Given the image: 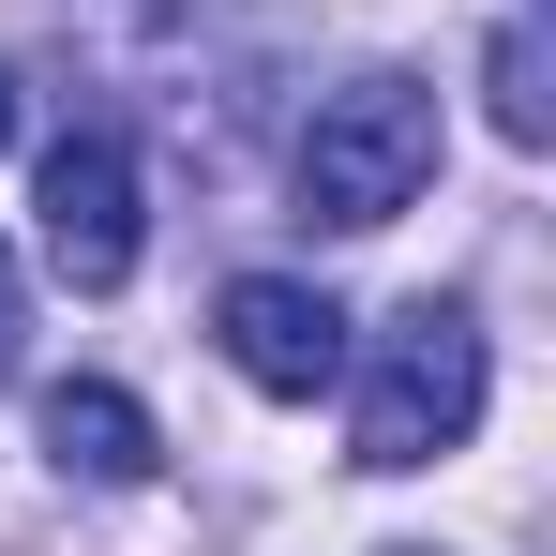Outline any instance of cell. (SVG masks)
Returning a JSON list of instances; mask_svg holds the SVG:
<instances>
[{"instance_id": "6", "label": "cell", "mask_w": 556, "mask_h": 556, "mask_svg": "<svg viewBox=\"0 0 556 556\" xmlns=\"http://www.w3.org/2000/svg\"><path fill=\"white\" fill-rule=\"evenodd\" d=\"M481 91H496V136H511V151H542V136H556V91H542V15H511V30L481 46Z\"/></svg>"}, {"instance_id": "3", "label": "cell", "mask_w": 556, "mask_h": 556, "mask_svg": "<svg viewBox=\"0 0 556 556\" xmlns=\"http://www.w3.org/2000/svg\"><path fill=\"white\" fill-rule=\"evenodd\" d=\"M30 211H46V271L105 301V286L136 271V241H151V211H136V136H121V121H76V136L46 151Z\"/></svg>"}, {"instance_id": "2", "label": "cell", "mask_w": 556, "mask_h": 556, "mask_svg": "<svg viewBox=\"0 0 556 556\" xmlns=\"http://www.w3.org/2000/svg\"><path fill=\"white\" fill-rule=\"evenodd\" d=\"M421 181H437V91H421V76L316 91V121H301V211H316V226H391Z\"/></svg>"}, {"instance_id": "7", "label": "cell", "mask_w": 556, "mask_h": 556, "mask_svg": "<svg viewBox=\"0 0 556 556\" xmlns=\"http://www.w3.org/2000/svg\"><path fill=\"white\" fill-rule=\"evenodd\" d=\"M30 362V286H15V256H0V376Z\"/></svg>"}, {"instance_id": "1", "label": "cell", "mask_w": 556, "mask_h": 556, "mask_svg": "<svg viewBox=\"0 0 556 556\" xmlns=\"http://www.w3.org/2000/svg\"><path fill=\"white\" fill-rule=\"evenodd\" d=\"M481 316L466 301H406L391 331H376V362H362V406H346V466H376V481H406V466H437L481 437Z\"/></svg>"}, {"instance_id": "4", "label": "cell", "mask_w": 556, "mask_h": 556, "mask_svg": "<svg viewBox=\"0 0 556 556\" xmlns=\"http://www.w3.org/2000/svg\"><path fill=\"white\" fill-rule=\"evenodd\" d=\"M211 331H226V362L256 376L271 406H316V391L346 376V301H331V286H301V271H241Z\"/></svg>"}, {"instance_id": "8", "label": "cell", "mask_w": 556, "mask_h": 556, "mask_svg": "<svg viewBox=\"0 0 556 556\" xmlns=\"http://www.w3.org/2000/svg\"><path fill=\"white\" fill-rule=\"evenodd\" d=\"M0 136H15V76H0Z\"/></svg>"}, {"instance_id": "5", "label": "cell", "mask_w": 556, "mask_h": 556, "mask_svg": "<svg viewBox=\"0 0 556 556\" xmlns=\"http://www.w3.org/2000/svg\"><path fill=\"white\" fill-rule=\"evenodd\" d=\"M46 466L61 481H151V406L121 376H61L46 391Z\"/></svg>"}]
</instances>
